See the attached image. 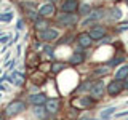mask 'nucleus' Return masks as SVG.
Masks as SVG:
<instances>
[{
    "instance_id": "nucleus-1",
    "label": "nucleus",
    "mask_w": 128,
    "mask_h": 120,
    "mask_svg": "<svg viewBox=\"0 0 128 120\" xmlns=\"http://www.w3.org/2000/svg\"><path fill=\"white\" fill-rule=\"evenodd\" d=\"M26 102L21 101V99H14V101H11L8 106L5 107V115L6 117H16V115L22 114L24 110H26Z\"/></svg>"
},
{
    "instance_id": "nucleus-2",
    "label": "nucleus",
    "mask_w": 128,
    "mask_h": 120,
    "mask_svg": "<svg viewBox=\"0 0 128 120\" xmlns=\"http://www.w3.org/2000/svg\"><path fill=\"white\" fill-rule=\"evenodd\" d=\"M78 21V16L75 13H59L58 18H56V22H58L59 27H72L75 26Z\"/></svg>"
},
{
    "instance_id": "nucleus-3",
    "label": "nucleus",
    "mask_w": 128,
    "mask_h": 120,
    "mask_svg": "<svg viewBox=\"0 0 128 120\" xmlns=\"http://www.w3.org/2000/svg\"><path fill=\"white\" fill-rule=\"evenodd\" d=\"M70 104L74 109H91L96 102L91 96H77V98L72 99Z\"/></svg>"
},
{
    "instance_id": "nucleus-4",
    "label": "nucleus",
    "mask_w": 128,
    "mask_h": 120,
    "mask_svg": "<svg viewBox=\"0 0 128 120\" xmlns=\"http://www.w3.org/2000/svg\"><path fill=\"white\" fill-rule=\"evenodd\" d=\"M104 16H106V10L104 8H96V10H91V13L88 14V18L86 19H83L82 22H80V26H90L91 22H96V21H99V19H102Z\"/></svg>"
},
{
    "instance_id": "nucleus-5",
    "label": "nucleus",
    "mask_w": 128,
    "mask_h": 120,
    "mask_svg": "<svg viewBox=\"0 0 128 120\" xmlns=\"http://www.w3.org/2000/svg\"><path fill=\"white\" fill-rule=\"evenodd\" d=\"M106 91H107L109 96H112V98L118 96L123 91V80H117V78L110 80V82L107 83V86H106Z\"/></svg>"
},
{
    "instance_id": "nucleus-6",
    "label": "nucleus",
    "mask_w": 128,
    "mask_h": 120,
    "mask_svg": "<svg viewBox=\"0 0 128 120\" xmlns=\"http://www.w3.org/2000/svg\"><path fill=\"white\" fill-rule=\"evenodd\" d=\"M104 93H106V85H104V82L101 78L96 80L93 83V86H91V90H90V96L94 99V101H98V99H102Z\"/></svg>"
},
{
    "instance_id": "nucleus-7",
    "label": "nucleus",
    "mask_w": 128,
    "mask_h": 120,
    "mask_svg": "<svg viewBox=\"0 0 128 120\" xmlns=\"http://www.w3.org/2000/svg\"><path fill=\"white\" fill-rule=\"evenodd\" d=\"M88 34L91 35V38H93L94 42H99L102 37H106L107 27H106V26H101V24H94V26L90 29V32H88Z\"/></svg>"
},
{
    "instance_id": "nucleus-8",
    "label": "nucleus",
    "mask_w": 128,
    "mask_h": 120,
    "mask_svg": "<svg viewBox=\"0 0 128 120\" xmlns=\"http://www.w3.org/2000/svg\"><path fill=\"white\" fill-rule=\"evenodd\" d=\"M58 37H59V32L56 29H50V27L38 32V38L42 42H54V40H58Z\"/></svg>"
},
{
    "instance_id": "nucleus-9",
    "label": "nucleus",
    "mask_w": 128,
    "mask_h": 120,
    "mask_svg": "<svg viewBox=\"0 0 128 120\" xmlns=\"http://www.w3.org/2000/svg\"><path fill=\"white\" fill-rule=\"evenodd\" d=\"M93 42H94V40L91 38V35L88 34V32H80V34L77 35V43H78V46H82V48L91 46Z\"/></svg>"
},
{
    "instance_id": "nucleus-10",
    "label": "nucleus",
    "mask_w": 128,
    "mask_h": 120,
    "mask_svg": "<svg viewBox=\"0 0 128 120\" xmlns=\"http://www.w3.org/2000/svg\"><path fill=\"white\" fill-rule=\"evenodd\" d=\"M83 61H85V53H83V48L78 46V50L69 58V64H72V66H78V64H83Z\"/></svg>"
},
{
    "instance_id": "nucleus-11",
    "label": "nucleus",
    "mask_w": 128,
    "mask_h": 120,
    "mask_svg": "<svg viewBox=\"0 0 128 120\" xmlns=\"http://www.w3.org/2000/svg\"><path fill=\"white\" fill-rule=\"evenodd\" d=\"M110 69L112 67L110 66H98V67H94L93 72H91V77H94V78H102V77H106V75H109L110 74Z\"/></svg>"
},
{
    "instance_id": "nucleus-12",
    "label": "nucleus",
    "mask_w": 128,
    "mask_h": 120,
    "mask_svg": "<svg viewBox=\"0 0 128 120\" xmlns=\"http://www.w3.org/2000/svg\"><path fill=\"white\" fill-rule=\"evenodd\" d=\"M59 107H61V101L59 99H46L45 102V109L48 114H58L59 112Z\"/></svg>"
},
{
    "instance_id": "nucleus-13",
    "label": "nucleus",
    "mask_w": 128,
    "mask_h": 120,
    "mask_svg": "<svg viewBox=\"0 0 128 120\" xmlns=\"http://www.w3.org/2000/svg\"><path fill=\"white\" fill-rule=\"evenodd\" d=\"M8 82L13 83L14 86H22V83H24V75H22V72L13 70L10 75H8Z\"/></svg>"
},
{
    "instance_id": "nucleus-14",
    "label": "nucleus",
    "mask_w": 128,
    "mask_h": 120,
    "mask_svg": "<svg viewBox=\"0 0 128 120\" xmlns=\"http://www.w3.org/2000/svg\"><path fill=\"white\" fill-rule=\"evenodd\" d=\"M56 13V6L53 3H46V5H42L38 8V14L42 18H48V16H53Z\"/></svg>"
},
{
    "instance_id": "nucleus-15",
    "label": "nucleus",
    "mask_w": 128,
    "mask_h": 120,
    "mask_svg": "<svg viewBox=\"0 0 128 120\" xmlns=\"http://www.w3.org/2000/svg\"><path fill=\"white\" fill-rule=\"evenodd\" d=\"M61 8L64 13H75L78 10V2L77 0H64Z\"/></svg>"
},
{
    "instance_id": "nucleus-16",
    "label": "nucleus",
    "mask_w": 128,
    "mask_h": 120,
    "mask_svg": "<svg viewBox=\"0 0 128 120\" xmlns=\"http://www.w3.org/2000/svg\"><path fill=\"white\" fill-rule=\"evenodd\" d=\"M30 82H32V83H35L37 86H40L42 83H45V82H46V75L43 74L42 70H40V72H35V74H32V75H30Z\"/></svg>"
},
{
    "instance_id": "nucleus-17",
    "label": "nucleus",
    "mask_w": 128,
    "mask_h": 120,
    "mask_svg": "<svg viewBox=\"0 0 128 120\" xmlns=\"http://www.w3.org/2000/svg\"><path fill=\"white\" fill-rule=\"evenodd\" d=\"M29 102H32L34 106H40V104L46 102V96L43 93H37V94H30L29 96Z\"/></svg>"
},
{
    "instance_id": "nucleus-18",
    "label": "nucleus",
    "mask_w": 128,
    "mask_h": 120,
    "mask_svg": "<svg viewBox=\"0 0 128 120\" xmlns=\"http://www.w3.org/2000/svg\"><path fill=\"white\" fill-rule=\"evenodd\" d=\"M93 83H94V80H93V78H88V80H85V82L80 83L75 91H77V93H80V94H82V93H86V91H90V90H91Z\"/></svg>"
},
{
    "instance_id": "nucleus-19",
    "label": "nucleus",
    "mask_w": 128,
    "mask_h": 120,
    "mask_svg": "<svg viewBox=\"0 0 128 120\" xmlns=\"http://www.w3.org/2000/svg\"><path fill=\"white\" fill-rule=\"evenodd\" d=\"M115 112H117V107H115V106L106 107V109H102L101 112H99V120H109L110 115H114Z\"/></svg>"
},
{
    "instance_id": "nucleus-20",
    "label": "nucleus",
    "mask_w": 128,
    "mask_h": 120,
    "mask_svg": "<svg viewBox=\"0 0 128 120\" xmlns=\"http://www.w3.org/2000/svg\"><path fill=\"white\" fill-rule=\"evenodd\" d=\"M128 77V64H123V66H120L117 70H115L114 74V78L117 80H125Z\"/></svg>"
},
{
    "instance_id": "nucleus-21",
    "label": "nucleus",
    "mask_w": 128,
    "mask_h": 120,
    "mask_svg": "<svg viewBox=\"0 0 128 120\" xmlns=\"http://www.w3.org/2000/svg\"><path fill=\"white\" fill-rule=\"evenodd\" d=\"M125 59H126V56L125 54H115L112 59H109V62H107V66H110V67H118L120 64H123L125 62Z\"/></svg>"
},
{
    "instance_id": "nucleus-22",
    "label": "nucleus",
    "mask_w": 128,
    "mask_h": 120,
    "mask_svg": "<svg viewBox=\"0 0 128 120\" xmlns=\"http://www.w3.org/2000/svg\"><path fill=\"white\" fill-rule=\"evenodd\" d=\"M34 27H35V30H37V32L45 30L46 27H48V21H46L45 18H42V16H38V18L34 21Z\"/></svg>"
},
{
    "instance_id": "nucleus-23",
    "label": "nucleus",
    "mask_w": 128,
    "mask_h": 120,
    "mask_svg": "<svg viewBox=\"0 0 128 120\" xmlns=\"http://www.w3.org/2000/svg\"><path fill=\"white\" fill-rule=\"evenodd\" d=\"M106 16H109L110 21H117V19L122 18V11H120V8L114 6V8H110V10H109V13H106Z\"/></svg>"
},
{
    "instance_id": "nucleus-24",
    "label": "nucleus",
    "mask_w": 128,
    "mask_h": 120,
    "mask_svg": "<svg viewBox=\"0 0 128 120\" xmlns=\"http://www.w3.org/2000/svg\"><path fill=\"white\" fill-rule=\"evenodd\" d=\"M66 67H67V64H66V62H62V61L54 62V64H51V72H53V74H59V72L64 70Z\"/></svg>"
},
{
    "instance_id": "nucleus-25",
    "label": "nucleus",
    "mask_w": 128,
    "mask_h": 120,
    "mask_svg": "<svg viewBox=\"0 0 128 120\" xmlns=\"http://www.w3.org/2000/svg\"><path fill=\"white\" fill-rule=\"evenodd\" d=\"M34 114H35V117H38V118L45 117L46 109L43 107V104H40V106H34Z\"/></svg>"
},
{
    "instance_id": "nucleus-26",
    "label": "nucleus",
    "mask_w": 128,
    "mask_h": 120,
    "mask_svg": "<svg viewBox=\"0 0 128 120\" xmlns=\"http://www.w3.org/2000/svg\"><path fill=\"white\" fill-rule=\"evenodd\" d=\"M91 5H88V3H82V5H78V11H80V14H83V16H88L91 13Z\"/></svg>"
},
{
    "instance_id": "nucleus-27",
    "label": "nucleus",
    "mask_w": 128,
    "mask_h": 120,
    "mask_svg": "<svg viewBox=\"0 0 128 120\" xmlns=\"http://www.w3.org/2000/svg\"><path fill=\"white\" fill-rule=\"evenodd\" d=\"M72 40H74V35H72V34L67 35V34H66L61 40H56V43H58V45H64V43H70Z\"/></svg>"
},
{
    "instance_id": "nucleus-28",
    "label": "nucleus",
    "mask_w": 128,
    "mask_h": 120,
    "mask_svg": "<svg viewBox=\"0 0 128 120\" xmlns=\"http://www.w3.org/2000/svg\"><path fill=\"white\" fill-rule=\"evenodd\" d=\"M13 13H11V11H6V13H2L0 14V21H3V22H10L11 19H13Z\"/></svg>"
},
{
    "instance_id": "nucleus-29",
    "label": "nucleus",
    "mask_w": 128,
    "mask_h": 120,
    "mask_svg": "<svg viewBox=\"0 0 128 120\" xmlns=\"http://www.w3.org/2000/svg\"><path fill=\"white\" fill-rule=\"evenodd\" d=\"M10 37H11L10 34H6V35H0V43H2V45H6V43L10 42Z\"/></svg>"
},
{
    "instance_id": "nucleus-30",
    "label": "nucleus",
    "mask_w": 128,
    "mask_h": 120,
    "mask_svg": "<svg viewBox=\"0 0 128 120\" xmlns=\"http://www.w3.org/2000/svg\"><path fill=\"white\" fill-rule=\"evenodd\" d=\"M43 50H45V53H46L48 56H50V58H51V56H54V51H53V48H51V46L45 45V46H43Z\"/></svg>"
},
{
    "instance_id": "nucleus-31",
    "label": "nucleus",
    "mask_w": 128,
    "mask_h": 120,
    "mask_svg": "<svg viewBox=\"0 0 128 120\" xmlns=\"http://www.w3.org/2000/svg\"><path fill=\"white\" fill-rule=\"evenodd\" d=\"M115 118H122V117H128V110H123V112H115L114 115Z\"/></svg>"
},
{
    "instance_id": "nucleus-32",
    "label": "nucleus",
    "mask_w": 128,
    "mask_h": 120,
    "mask_svg": "<svg viewBox=\"0 0 128 120\" xmlns=\"http://www.w3.org/2000/svg\"><path fill=\"white\" fill-rule=\"evenodd\" d=\"M80 120H96L91 114H83V115H80Z\"/></svg>"
},
{
    "instance_id": "nucleus-33",
    "label": "nucleus",
    "mask_w": 128,
    "mask_h": 120,
    "mask_svg": "<svg viewBox=\"0 0 128 120\" xmlns=\"http://www.w3.org/2000/svg\"><path fill=\"white\" fill-rule=\"evenodd\" d=\"M99 42H101V45H104V43H110L112 42V37H107V35H106V37H102Z\"/></svg>"
},
{
    "instance_id": "nucleus-34",
    "label": "nucleus",
    "mask_w": 128,
    "mask_h": 120,
    "mask_svg": "<svg viewBox=\"0 0 128 120\" xmlns=\"http://www.w3.org/2000/svg\"><path fill=\"white\" fill-rule=\"evenodd\" d=\"M22 24H24V22H22V19H18V24H16V29H18V30H21L22 27H24Z\"/></svg>"
},
{
    "instance_id": "nucleus-35",
    "label": "nucleus",
    "mask_w": 128,
    "mask_h": 120,
    "mask_svg": "<svg viewBox=\"0 0 128 120\" xmlns=\"http://www.w3.org/2000/svg\"><path fill=\"white\" fill-rule=\"evenodd\" d=\"M14 64H16V61H14V59H11L10 62H6V67H8V69H13V67H14Z\"/></svg>"
},
{
    "instance_id": "nucleus-36",
    "label": "nucleus",
    "mask_w": 128,
    "mask_h": 120,
    "mask_svg": "<svg viewBox=\"0 0 128 120\" xmlns=\"http://www.w3.org/2000/svg\"><path fill=\"white\" fill-rule=\"evenodd\" d=\"M123 90H128V77L123 80Z\"/></svg>"
},
{
    "instance_id": "nucleus-37",
    "label": "nucleus",
    "mask_w": 128,
    "mask_h": 120,
    "mask_svg": "<svg viewBox=\"0 0 128 120\" xmlns=\"http://www.w3.org/2000/svg\"><path fill=\"white\" fill-rule=\"evenodd\" d=\"M0 90H2V91H6V90H8V88H6L5 85H3V83H0Z\"/></svg>"
},
{
    "instance_id": "nucleus-38",
    "label": "nucleus",
    "mask_w": 128,
    "mask_h": 120,
    "mask_svg": "<svg viewBox=\"0 0 128 120\" xmlns=\"http://www.w3.org/2000/svg\"><path fill=\"white\" fill-rule=\"evenodd\" d=\"M56 2H58V0H50V3H53V5H54Z\"/></svg>"
},
{
    "instance_id": "nucleus-39",
    "label": "nucleus",
    "mask_w": 128,
    "mask_h": 120,
    "mask_svg": "<svg viewBox=\"0 0 128 120\" xmlns=\"http://www.w3.org/2000/svg\"><path fill=\"white\" fill-rule=\"evenodd\" d=\"M0 35H2V32H0Z\"/></svg>"
},
{
    "instance_id": "nucleus-40",
    "label": "nucleus",
    "mask_w": 128,
    "mask_h": 120,
    "mask_svg": "<svg viewBox=\"0 0 128 120\" xmlns=\"http://www.w3.org/2000/svg\"><path fill=\"white\" fill-rule=\"evenodd\" d=\"M126 3H128V0H126Z\"/></svg>"
}]
</instances>
